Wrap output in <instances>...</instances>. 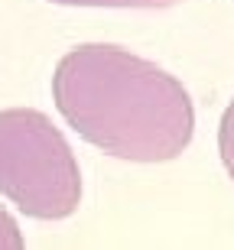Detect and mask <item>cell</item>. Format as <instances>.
<instances>
[{
    "label": "cell",
    "mask_w": 234,
    "mask_h": 250,
    "mask_svg": "<svg viewBox=\"0 0 234 250\" xmlns=\"http://www.w3.org/2000/svg\"><path fill=\"white\" fill-rule=\"evenodd\" d=\"M52 3H68V7H176L179 0H52Z\"/></svg>",
    "instance_id": "obj_4"
},
{
    "label": "cell",
    "mask_w": 234,
    "mask_h": 250,
    "mask_svg": "<svg viewBox=\"0 0 234 250\" xmlns=\"http://www.w3.org/2000/svg\"><path fill=\"white\" fill-rule=\"evenodd\" d=\"M0 195L39 221L68 218L82 202L72 146L46 114L0 111Z\"/></svg>",
    "instance_id": "obj_2"
},
{
    "label": "cell",
    "mask_w": 234,
    "mask_h": 250,
    "mask_svg": "<svg viewBox=\"0 0 234 250\" xmlns=\"http://www.w3.org/2000/svg\"><path fill=\"white\" fill-rule=\"evenodd\" d=\"M59 114L82 140L130 163H166L192 143L195 111L159 65L117 46H78L52 75Z\"/></svg>",
    "instance_id": "obj_1"
},
{
    "label": "cell",
    "mask_w": 234,
    "mask_h": 250,
    "mask_svg": "<svg viewBox=\"0 0 234 250\" xmlns=\"http://www.w3.org/2000/svg\"><path fill=\"white\" fill-rule=\"evenodd\" d=\"M23 247V234H20L13 214L0 205V250H20Z\"/></svg>",
    "instance_id": "obj_5"
},
{
    "label": "cell",
    "mask_w": 234,
    "mask_h": 250,
    "mask_svg": "<svg viewBox=\"0 0 234 250\" xmlns=\"http://www.w3.org/2000/svg\"><path fill=\"white\" fill-rule=\"evenodd\" d=\"M218 149H221V163H225L228 176L234 179V101L228 104L221 127H218Z\"/></svg>",
    "instance_id": "obj_3"
}]
</instances>
